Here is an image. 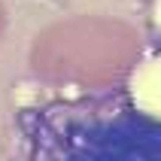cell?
Returning a JSON list of instances; mask_svg holds the SVG:
<instances>
[{"instance_id":"1","label":"cell","mask_w":161,"mask_h":161,"mask_svg":"<svg viewBox=\"0 0 161 161\" xmlns=\"http://www.w3.org/2000/svg\"><path fill=\"white\" fill-rule=\"evenodd\" d=\"M134 94H137V103L140 107H146L149 113L161 116V58L152 61V64H146L143 70L137 73Z\"/></svg>"}]
</instances>
